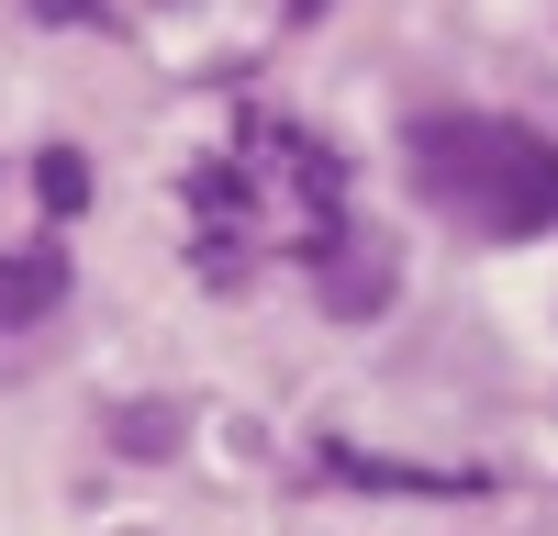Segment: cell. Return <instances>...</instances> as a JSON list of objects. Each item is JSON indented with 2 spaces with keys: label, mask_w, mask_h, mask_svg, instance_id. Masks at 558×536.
<instances>
[{
  "label": "cell",
  "mask_w": 558,
  "mask_h": 536,
  "mask_svg": "<svg viewBox=\"0 0 558 536\" xmlns=\"http://www.w3.org/2000/svg\"><path fill=\"white\" fill-rule=\"evenodd\" d=\"M402 168L481 235H558V146L502 112H436L402 134Z\"/></svg>",
  "instance_id": "1"
},
{
  "label": "cell",
  "mask_w": 558,
  "mask_h": 536,
  "mask_svg": "<svg viewBox=\"0 0 558 536\" xmlns=\"http://www.w3.org/2000/svg\"><path fill=\"white\" fill-rule=\"evenodd\" d=\"M57 291H68V268L57 257H0V325H45V313H57Z\"/></svg>",
  "instance_id": "2"
},
{
  "label": "cell",
  "mask_w": 558,
  "mask_h": 536,
  "mask_svg": "<svg viewBox=\"0 0 558 536\" xmlns=\"http://www.w3.org/2000/svg\"><path fill=\"white\" fill-rule=\"evenodd\" d=\"M34 191H45V212H78V202H89V157H78V146H45V157H34Z\"/></svg>",
  "instance_id": "3"
},
{
  "label": "cell",
  "mask_w": 558,
  "mask_h": 536,
  "mask_svg": "<svg viewBox=\"0 0 558 536\" xmlns=\"http://www.w3.org/2000/svg\"><path fill=\"white\" fill-rule=\"evenodd\" d=\"M45 23H101V0H34Z\"/></svg>",
  "instance_id": "4"
}]
</instances>
